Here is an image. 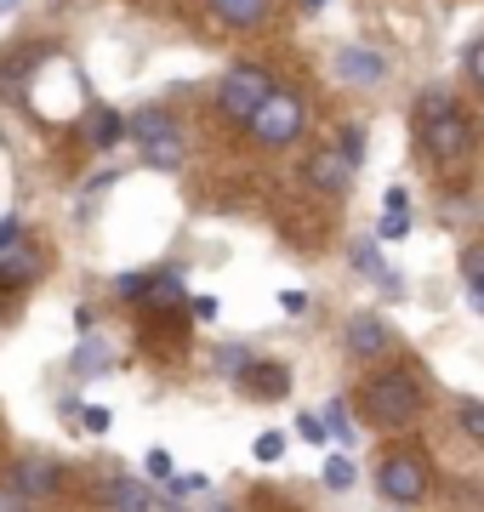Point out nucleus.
I'll use <instances>...</instances> for the list:
<instances>
[{
  "mask_svg": "<svg viewBox=\"0 0 484 512\" xmlns=\"http://www.w3.org/2000/svg\"><path fill=\"white\" fill-rule=\"evenodd\" d=\"M416 137H422V154L433 165H445V171L473 160V120H467V109L450 92L416 97Z\"/></svg>",
  "mask_w": 484,
  "mask_h": 512,
  "instance_id": "obj_1",
  "label": "nucleus"
},
{
  "mask_svg": "<svg viewBox=\"0 0 484 512\" xmlns=\"http://www.w3.org/2000/svg\"><path fill=\"white\" fill-rule=\"evenodd\" d=\"M359 410L371 427H405V421L422 416V382L410 370H376L359 393Z\"/></svg>",
  "mask_w": 484,
  "mask_h": 512,
  "instance_id": "obj_2",
  "label": "nucleus"
},
{
  "mask_svg": "<svg viewBox=\"0 0 484 512\" xmlns=\"http://www.w3.org/2000/svg\"><path fill=\"white\" fill-rule=\"evenodd\" d=\"M245 126H251V137H257V143H268V148L297 143L302 126H308V97H302V92H280V86H274V92H268V103H262Z\"/></svg>",
  "mask_w": 484,
  "mask_h": 512,
  "instance_id": "obj_3",
  "label": "nucleus"
},
{
  "mask_svg": "<svg viewBox=\"0 0 484 512\" xmlns=\"http://www.w3.org/2000/svg\"><path fill=\"white\" fill-rule=\"evenodd\" d=\"M126 137H137V148H143L149 165H177L183 160V126H177L171 109H137L126 120Z\"/></svg>",
  "mask_w": 484,
  "mask_h": 512,
  "instance_id": "obj_4",
  "label": "nucleus"
},
{
  "mask_svg": "<svg viewBox=\"0 0 484 512\" xmlns=\"http://www.w3.org/2000/svg\"><path fill=\"white\" fill-rule=\"evenodd\" d=\"M268 92H274V74L262 69V63H234V69L223 74V86H217V109L245 126V120L268 103Z\"/></svg>",
  "mask_w": 484,
  "mask_h": 512,
  "instance_id": "obj_5",
  "label": "nucleus"
},
{
  "mask_svg": "<svg viewBox=\"0 0 484 512\" xmlns=\"http://www.w3.org/2000/svg\"><path fill=\"white\" fill-rule=\"evenodd\" d=\"M428 456H422V450H388V456H382V467H376V490L388 495V501H399V507H405V501H422V495H428Z\"/></svg>",
  "mask_w": 484,
  "mask_h": 512,
  "instance_id": "obj_6",
  "label": "nucleus"
},
{
  "mask_svg": "<svg viewBox=\"0 0 484 512\" xmlns=\"http://www.w3.org/2000/svg\"><path fill=\"white\" fill-rule=\"evenodd\" d=\"M302 177H308V188H319V194H348V188H354V165L342 160V154H336V148H314V154H308V165H302Z\"/></svg>",
  "mask_w": 484,
  "mask_h": 512,
  "instance_id": "obj_7",
  "label": "nucleus"
},
{
  "mask_svg": "<svg viewBox=\"0 0 484 512\" xmlns=\"http://www.w3.org/2000/svg\"><path fill=\"white\" fill-rule=\"evenodd\" d=\"M342 342H348V353L354 359H382V353L393 348V330L376 319V313H354L348 319V330H342Z\"/></svg>",
  "mask_w": 484,
  "mask_h": 512,
  "instance_id": "obj_8",
  "label": "nucleus"
},
{
  "mask_svg": "<svg viewBox=\"0 0 484 512\" xmlns=\"http://www.w3.org/2000/svg\"><path fill=\"white\" fill-rule=\"evenodd\" d=\"M336 74H342L348 86H382V80H388V63H382V52H371V46H342V52H336Z\"/></svg>",
  "mask_w": 484,
  "mask_h": 512,
  "instance_id": "obj_9",
  "label": "nucleus"
},
{
  "mask_svg": "<svg viewBox=\"0 0 484 512\" xmlns=\"http://www.w3.org/2000/svg\"><path fill=\"white\" fill-rule=\"evenodd\" d=\"M57 484H63V473L52 461H18L12 467V495L18 501H46V495H57Z\"/></svg>",
  "mask_w": 484,
  "mask_h": 512,
  "instance_id": "obj_10",
  "label": "nucleus"
},
{
  "mask_svg": "<svg viewBox=\"0 0 484 512\" xmlns=\"http://www.w3.org/2000/svg\"><path fill=\"white\" fill-rule=\"evenodd\" d=\"M240 382L251 399H285L291 393V376H285V365H245Z\"/></svg>",
  "mask_w": 484,
  "mask_h": 512,
  "instance_id": "obj_11",
  "label": "nucleus"
},
{
  "mask_svg": "<svg viewBox=\"0 0 484 512\" xmlns=\"http://www.w3.org/2000/svg\"><path fill=\"white\" fill-rule=\"evenodd\" d=\"M35 274H40V251H29V245H12L0 256V291H23Z\"/></svg>",
  "mask_w": 484,
  "mask_h": 512,
  "instance_id": "obj_12",
  "label": "nucleus"
},
{
  "mask_svg": "<svg viewBox=\"0 0 484 512\" xmlns=\"http://www.w3.org/2000/svg\"><path fill=\"white\" fill-rule=\"evenodd\" d=\"M103 495H109L114 512H154V495L143 490L137 478H120V473H114L109 484H103Z\"/></svg>",
  "mask_w": 484,
  "mask_h": 512,
  "instance_id": "obj_13",
  "label": "nucleus"
},
{
  "mask_svg": "<svg viewBox=\"0 0 484 512\" xmlns=\"http://www.w3.org/2000/svg\"><path fill=\"white\" fill-rule=\"evenodd\" d=\"M143 302H149L154 313H177L188 302L183 296V279L177 274H149V285H143Z\"/></svg>",
  "mask_w": 484,
  "mask_h": 512,
  "instance_id": "obj_14",
  "label": "nucleus"
},
{
  "mask_svg": "<svg viewBox=\"0 0 484 512\" xmlns=\"http://www.w3.org/2000/svg\"><path fill=\"white\" fill-rule=\"evenodd\" d=\"M211 12L228 23V29H257L268 18V0H211Z\"/></svg>",
  "mask_w": 484,
  "mask_h": 512,
  "instance_id": "obj_15",
  "label": "nucleus"
},
{
  "mask_svg": "<svg viewBox=\"0 0 484 512\" xmlns=\"http://www.w3.org/2000/svg\"><path fill=\"white\" fill-rule=\"evenodd\" d=\"M86 137H92V148H114L120 137H126V120H120V109H97L92 126H86Z\"/></svg>",
  "mask_w": 484,
  "mask_h": 512,
  "instance_id": "obj_16",
  "label": "nucleus"
},
{
  "mask_svg": "<svg viewBox=\"0 0 484 512\" xmlns=\"http://www.w3.org/2000/svg\"><path fill=\"white\" fill-rule=\"evenodd\" d=\"M354 268H359V274H376L382 285H388V291H399V285H405V279L393 274V268H382V256H376V239H365V245H354Z\"/></svg>",
  "mask_w": 484,
  "mask_h": 512,
  "instance_id": "obj_17",
  "label": "nucleus"
},
{
  "mask_svg": "<svg viewBox=\"0 0 484 512\" xmlns=\"http://www.w3.org/2000/svg\"><path fill=\"white\" fill-rule=\"evenodd\" d=\"M462 285H467V302L479 308V302H484V251H479V245H467V251H462Z\"/></svg>",
  "mask_w": 484,
  "mask_h": 512,
  "instance_id": "obj_18",
  "label": "nucleus"
},
{
  "mask_svg": "<svg viewBox=\"0 0 484 512\" xmlns=\"http://www.w3.org/2000/svg\"><path fill=\"white\" fill-rule=\"evenodd\" d=\"M336 154H342V160L359 171V160H365V126H342V143H336Z\"/></svg>",
  "mask_w": 484,
  "mask_h": 512,
  "instance_id": "obj_19",
  "label": "nucleus"
},
{
  "mask_svg": "<svg viewBox=\"0 0 484 512\" xmlns=\"http://www.w3.org/2000/svg\"><path fill=\"white\" fill-rule=\"evenodd\" d=\"M354 461H348V456H331V461H325V484H331V490H354Z\"/></svg>",
  "mask_w": 484,
  "mask_h": 512,
  "instance_id": "obj_20",
  "label": "nucleus"
},
{
  "mask_svg": "<svg viewBox=\"0 0 484 512\" xmlns=\"http://www.w3.org/2000/svg\"><path fill=\"white\" fill-rule=\"evenodd\" d=\"M143 285H149V274H120L114 279V296L120 302H143Z\"/></svg>",
  "mask_w": 484,
  "mask_h": 512,
  "instance_id": "obj_21",
  "label": "nucleus"
},
{
  "mask_svg": "<svg viewBox=\"0 0 484 512\" xmlns=\"http://www.w3.org/2000/svg\"><path fill=\"white\" fill-rule=\"evenodd\" d=\"M462 433H467V439H484V404L479 399L462 404Z\"/></svg>",
  "mask_w": 484,
  "mask_h": 512,
  "instance_id": "obj_22",
  "label": "nucleus"
},
{
  "mask_svg": "<svg viewBox=\"0 0 484 512\" xmlns=\"http://www.w3.org/2000/svg\"><path fill=\"white\" fill-rule=\"evenodd\" d=\"M410 234V211H382V239H405Z\"/></svg>",
  "mask_w": 484,
  "mask_h": 512,
  "instance_id": "obj_23",
  "label": "nucleus"
},
{
  "mask_svg": "<svg viewBox=\"0 0 484 512\" xmlns=\"http://www.w3.org/2000/svg\"><path fill=\"white\" fill-rule=\"evenodd\" d=\"M319 427H325V439H331V433H336V439H348V410H342V404H331Z\"/></svg>",
  "mask_w": 484,
  "mask_h": 512,
  "instance_id": "obj_24",
  "label": "nucleus"
},
{
  "mask_svg": "<svg viewBox=\"0 0 484 512\" xmlns=\"http://www.w3.org/2000/svg\"><path fill=\"white\" fill-rule=\"evenodd\" d=\"M280 450H285L280 433H262V439H257V461H280Z\"/></svg>",
  "mask_w": 484,
  "mask_h": 512,
  "instance_id": "obj_25",
  "label": "nucleus"
},
{
  "mask_svg": "<svg viewBox=\"0 0 484 512\" xmlns=\"http://www.w3.org/2000/svg\"><path fill=\"white\" fill-rule=\"evenodd\" d=\"M23 239V228H18V217H0V256L12 251V245H18Z\"/></svg>",
  "mask_w": 484,
  "mask_h": 512,
  "instance_id": "obj_26",
  "label": "nucleus"
},
{
  "mask_svg": "<svg viewBox=\"0 0 484 512\" xmlns=\"http://www.w3.org/2000/svg\"><path fill=\"white\" fill-rule=\"evenodd\" d=\"M149 473L160 478V484H166V478L177 473V467H171V456H166V450H149Z\"/></svg>",
  "mask_w": 484,
  "mask_h": 512,
  "instance_id": "obj_27",
  "label": "nucleus"
},
{
  "mask_svg": "<svg viewBox=\"0 0 484 512\" xmlns=\"http://www.w3.org/2000/svg\"><path fill=\"white\" fill-rule=\"evenodd\" d=\"M80 416H86V427H92V433H109V410H103V404H86Z\"/></svg>",
  "mask_w": 484,
  "mask_h": 512,
  "instance_id": "obj_28",
  "label": "nucleus"
},
{
  "mask_svg": "<svg viewBox=\"0 0 484 512\" xmlns=\"http://www.w3.org/2000/svg\"><path fill=\"white\" fill-rule=\"evenodd\" d=\"M103 365V348H97V342H86V348H80V359H75V370H97Z\"/></svg>",
  "mask_w": 484,
  "mask_h": 512,
  "instance_id": "obj_29",
  "label": "nucleus"
},
{
  "mask_svg": "<svg viewBox=\"0 0 484 512\" xmlns=\"http://www.w3.org/2000/svg\"><path fill=\"white\" fill-rule=\"evenodd\" d=\"M280 308L285 313H308V291H280Z\"/></svg>",
  "mask_w": 484,
  "mask_h": 512,
  "instance_id": "obj_30",
  "label": "nucleus"
},
{
  "mask_svg": "<svg viewBox=\"0 0 484 512\" xmlns=\"http://www.w3.org/2000/svg\"><path fill=\"white\" fill-rule=\"evenodd\" d=\"M297 427H302V439H308V444H325V427H319V416H302Z\"/></svg>",
  "mask_w": 484,
  "mask_h": 512,
  "instance_id": "obj_31",
  "label": "nucleus"
},
{
  "mask_svg": "<svg viewBox=\"0 0 484 512\" xmlns=\"http://www.w3.org/2000/svg\"><path fill=\"white\" fill-rule=\"evenodd\" d=\"M462 69H467V80H479V40L462 52Z\"/></svg>",
  "mask_w": 484,
  "mask_h": 512,
  "instance_id": "obj_32",
  "label": "nucleus"
},
{
  "mask_svg": "<svg viewBox=\"0 0 484 512\" xmlns=\"http://www.w3.org/2000/svg\"><path fill=\"white\" fill-rule=\"evenodd\" d=\"M217 359H223V370H245V348H223Z\"/></svg>",
  "mask_w": 484,
  "mask_h": 512,
  "instance_id": "obj_33",
  "label": "nucleus"
},
{
  "mask_svg": "<svg viewBox=\"0 0 484 512\" xmlns=\"http://www.w3.org/2000/svg\"><path fill=\"white\" fill-rule=\"evenodd\" d=\"M382 211H410V194L405 188H388V205H382Z\"/></svg>",
  "mask_w": 484,
  "mask_h": 512,
  "instance_id": "obj_34",
  "label": "nucleus"
},
{
  "mask_svg": "<svg viewBox=\"0 0 484 512\" xmlns=\"http://www.w3.org/2000/svg\"><path fill=\"white\" fill-rule=\"evenodd\" d=\"M302 6H308V12H319V6H325V0H302Z\"/></svg>",
  "mask_w": 484,
  "mask_h": 512,
  "instance_id": "obj_35",
  "label": "nucleus"
},
{
  "mask_svg": "<svg viewBox=\"0 0 484 512\" xmlns=\"http://www.w3.org/2000/svg\"><path fill=\"white\" fill-rule=\"evenodd\" d=\"M6 6H18V0H0V12H6Z\"/></svg>",
  "mask_w": 484,
  "mask_h": 512,
  "instance_id": "obj_36",
  "label": "nucleus"
},
{
  "mask_svg": "<svg viewBox=\"0 0 484 512\" xmlns=\"http://www.w3.org/2000/svg\"><path fill=\"white\" fill-rule=\"evenodd\" d=\"M0 319H6V308H0Z\"/></svg>",
  "mask_w": 484,
  "mask_h": 512,
  "instance_id": "obj_37",
  "label": "nucleus"
},
{
  "mask_svg": "<svg viewBox=\"0 0 484 512\" xmlns=\"http://www.w3.org/2000/svg\"><path fill=\"white\" fill-rule=\"evenodd\" d=\"M217 512H228V507H217Z\"/></svg>",
  "mask_w": 484,
  "mask_h": 512,
  "instance_id": "obj_38",
  "label": "nucleus"
}]
</instances>
